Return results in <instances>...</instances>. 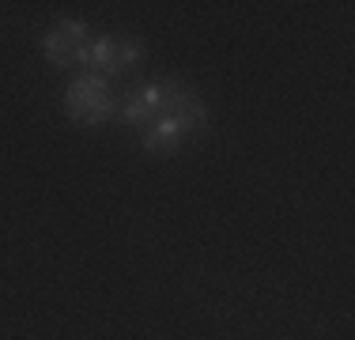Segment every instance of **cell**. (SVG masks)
Returning a JSON list of instances; mask_svg holds the SVG:
<instances>
[{
	"mask_svg": "<svg viewBox=\"0 0 355 340\" xmlns=\"http://www.w3.org/2000/svg\"><path fill=\"white\" fill-rule=\"evenodd\" d=\"M91 65L117 72V42L114 38H98L95 46H91Z\"/></svg>",
	"mask_w": 355,
	"mask_h": 340,
	"instance_id": "obj_4",
	"label": "cell"
},
{
	"mask_svg": "<svg viewBox=\"0 0 355 340\" xmlns=\"http://www.w3.org/2000/svg\"><path fill=\"white\" fill-rule=\"evenodd\" d=\"M182 125L174 117H163L159 125H151V133H144V148L148 151H174L178 140H182Z\"/></svg>",
	"mask_w": 355,
	"mask_h": 340,
	"instance_id": "obj_3",
	"label": "cell"
},
{
	"mask_svg": "<svg viewBox=\"0 0 355 340\" xmlns=\"http://www.w3.org/2000/svg\"><path fill=\"white\" fill-rule=\"evenodd\" d=\"M140 42H132V38H125V42H117V68H132L140 61Z\"/></svg>",
	"mask_w": 355,
	"mask_h": 340,
	"instance_id": "obj_6",
	"label": "cell"
},
{
	"mask_svg": "<svg viewBox=\"0 0 355 340\" xmlns=\"http://www.w3.org/2000/svg\"><path fill=\"white\" fill-rule=\"evenodd\" d=\"M64 110H69V117H76L83 125H103L117 110V102L106 95V80L98 72H80L72 80L69 95H64Z\"/></svg>",
	"mask_w": 355,
	"mask_h": 340,
	"instance_id": "obj_1",
	"label": "cell"
},
{
	"mask_svg": "<svg viewBox=\"0 0 355 340\" xmlns=\"http://www.w3.org/2000/svg\"><path fill=\"white\" fill-rule=\"evenodd\" d=\"M83 38H87V27H83V23H76V19H64L61 27H53L46 38H42V49H46L49 65L69 68L72 65V49L69 46H83Z\"/></svg>",
	"mask_w": 355,
	"mask_h": 340,
	"instance_id": "obj_2",
	"label": "cell"
},
{
	"mask_svg": "<svg viewBox=\"0 0 355 340\" xmlns=\"http://www.w3.org/2000/svg\"><path fill=\"white\" fill-rule=\"evenodd\" d=\"M148 106H144V102L140 99H129V102H125V106H121V121L125 125H132V129H140V125L144 121H148Z\"/></svg>",
	"mask_w": 355,
	"mask_h": 340,
	"instance_id": "obj_5",
	"label": "cell"
}]
</instances>
